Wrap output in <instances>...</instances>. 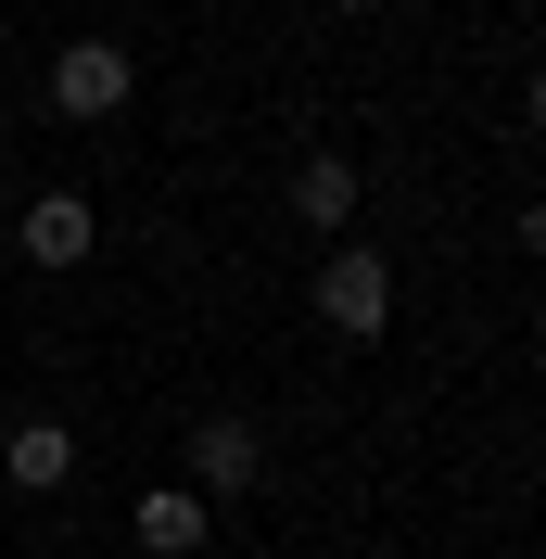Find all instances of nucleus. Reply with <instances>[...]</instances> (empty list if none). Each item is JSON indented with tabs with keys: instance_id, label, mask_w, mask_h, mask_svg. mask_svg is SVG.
I'll return each instance as SVG.
<instances>
[{
	"instance_id": "39448f33",
	"label": "nucleus",
	"mask_w": 546,
	"mask_h": 559,
	"mask_svg": "<svg viewBox=\"0 0 546 559\" xmlns=\"http://www.w3.org/2000/svg\"><path fill=\"white\" fill-rule=\"evenodd\" d=\"M64 471H76V432H64V419H13V432H0V484H13V496H51Z\"/></svg>"
},
{
	"instance_id": "f03ea898",
	"label": "nucleus",
	"mask_w": 546,
	"mask_h": 559,
	"mask_svg": "<svg viewBox=\"0 0 546 559\" xmlns=\"http://www.w3.org/2000/svg\"><path fill=\"white\" fill-rule=\"evenodd\" d=\"M128 90H140L128 38H64V51H51V115H76V128H103Z\"/></svg>"
},
{
	"instance_id": "6e6552de",
	"label": "nucleus",
	"mask_w": 546,
	"mask_h": 559,
	"mask_svg": "<svg viewBox=\"0 0 546 559\" xmlns=\"http://www.w3.org/2000/svg\"><path fill=\"white\" fill-rule=\"evenodd\" d=\"M331 13H381V0H331Z\"/></svg>"
},
{
	"instance_id": "f257e3e1",
	"label": "nucleus",
	"mask_w": 546,
	"mask_h": 559,
	"mask_svg": "<svg viewBox=\"0 0 546 559\" xmlns=\"http://www.w3.org/2000/svg\"><path fill=\"white\" fill-rule=\"evenodd\" d=\"M318 318H331L343 344H381V331H394V267H381V242H331L318 254Z\"/></svg>"
},
{
	"instance_id": "7ed1b4c3",
	"label": "nucleus",
	"mask_w": 546,
	"mask_h": 559,
	"mask_svg": "<svg viewBox=\"0 0 546 559\" xmlns=\"http://www.w3.org/2000/svg\"><path fill=\"white\" fill-rule=\"evenodd\" d=\"M254 484H268V432L241 407H204L191 419V496L216 509V496H254Z\"/></svg>"
},
{
	"instance_id": "0eeeda50",
	"label": "nucleus",
	"mask_w": 546,
	"mask_h": 559,
	"mask_svg": "<svg viewBox=\"0 0 546 559\" xmlns=\"http://www.w3.org/2000/svg\"><path fill=\"white\" fill-rule=\"evenodd\" d=\"M293 216H306L318 242H343V229H356V166H343V153H306V166H293Z\"/></svg>"
},
{
	"instance_id": "20e7f679",
	"label": "nucleus",
	"mask_w": 546,
	"mask_h": 559,
	"mask_svg": "<svg viewBox=\"0 0 546 559\" xmlns=\"http://www.w3.org/2000/svg\"><path fill=\"white\" fill-rule=\"evenodd\" d=\"M90 242H103V216L76 204V191H38V204L13 216V254H26V267H90Z\"/></svg>"
},
{
	"instance_id": "423d86ee",
	"label": "nucleus",
	"mask_w": 546,
	"mask_h": 559,
	"mask_svg": "<svg viewBox=\"0 0 546 559\" xmlns=\"http://www.w3.org/2000/svg\"><path fill=\"white\" fill-rule=\"evenodd\" d=\"M128 522H140V547H153V559H204L216 509H204V496H191V484H153V496H140V509H128Z\"/></svg>"
},
{
	"instance_id": "1a4fd4ad",
	"label": "nucleus",
	"mask_w": 546,
	"mask_h": 559,
	"mask_svg": "<svg viewBox=\"0 0 546 559\" xmlns=\"http://www.w3.org/2000/svg\"><path fill=\"white\" fill-rule=\"evenodd\" d=\"M0 128H13V115H0Z\"/></svg>"
}]
</instances>
